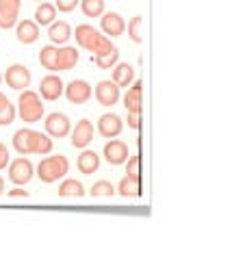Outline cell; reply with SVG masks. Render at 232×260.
Segmentation results:
<instances>
[{"instance_id": "1", "label": "cell", "mask_w": 232, "mask_h": 260, "mask_svg": "<svg viewBox=\"0 0 232 260\" xmlns=\"http://www.w3.org/2000/svg\"><path fill=\"white\" fill-rule=\"evenodd\" d=\"M13 148L18 154L26 156V154H37V156H46L52 152V139L39 130L33 128H20L13 135Z\"/></svg>"}, {"instance_id": "2", "label": "cell", "mask_w": 232, "mask_h": 260, "mask_svg": "<svg viewBox=\"0 0 232 260\" xmlns=\"http://www.w3.org/2000/svg\"><path fill=\"white\" fill-rule=\"evenodd\" d=\"M70 172V160L63 154H52V156H46L39 160L37 165V178L46 184H52L65 178V174Z\"/></svg>"}, {"instance_id": "3", "label": "cell", "mask_w": 232, "mask_h": 260, "mask_svg": "<svg viewBox=\"0 0 232 260\" xmlns=\"http://www.w3.org/2000/svg\"><path fill=\"white\" fill-rule=\"evenodd\" d=\"M44 104H42V98H39L37 91H30V89H24L20 91L18 98V115L24 124H37L42 121L44 117Z\"/></svg>"}, {"instance_id": "4", "label": "cell", "mask_w": 232, "mask_h": 260, "mask_svg": "<svg viewBox=\"0 0 232 260\" xmlns=\"http://www.w3.org/2000/svg\"><path fill=\"white\" fill-rule=\"evenodd\" d=\"M46 126V135L52 137V139H65L72 133V121L65 113H50L44 121Z\"/></svg>"}, {"instance_id": "5", "label": "cell", "mask_w": 232, "mask_h": 260, "mask_svg": "<svg viewBox=\"0 0 232 260\" xmlns=\"http://www.w3.org/2000/svg\"><path fill=\"white\" fill-rule=\"evenodd\" d=\"M30 70L26 68V65L22 63H13L7 68L3 80H7V85H9L11 89H15V91H24L28 85H30Z\"/></svg>"}, {"instance_id": "6", "label": "cell", "mask_w": 232, "mask_h": 260, "mask_svg": "<svg viewBox=\"0 0 232 260\" xmlns=\"http://www.w3.org/2000/svg\"><path fill=\"white\" fill-rule=\"evenodd\" d=\"M35 176V165L28 158H15L9 162V180L13 184H28Z\"/></svg>"}, {"instance_id": "7", "label": "cell", "mask_w": 232, "mask_h": 260, "mask_svg": "<svg viewBox=\"0 0 232 260\" xmlns=\"http://www.w3.org/2000/svg\"><path fill=\"white\" fill-rule=\"evenodd\" d=\"M63 93H65V98H68L72 104H85V102H89V100H91L93 89H91V85L87 83V80H83V78H74L72 83L65 85Z\"/></svg>"}, {"instance_id": "8", "label": "cell", "mask_w": 232, "mask_h": 260, "mask_svg": "<svg viewBox=\"0 0 232 260\" xmlns=\"http://www.w3.org/2000/svg\"><path fill=\"white\" fill-rule=\"evenodd\" d=\"M93 95L102 107H113V104L119 102V98H122V89H119L113 80H100L93 89Z\"/></svg>"}, {"instance_id": "9", "label": "cell", "mask_w": 232, "mask_h": 260, "mask_svg": "<svg viewBox=\"0 0 232 260\" xmlns=\"http://www.w3.org/2000/svg\"><path fill=\"white\" fill-rule=\"evenodd\" d=\"M22 0H0V28L9 30L20 22Z\"/></svg>"}, {"instance_id": "10", "label": "cell", "mask_w": 232, "mask_h": 260, "mask_svg": "<svg viewBox=\"0 0 232 260\" xmlns=\"http://www.w3.org/2000/svg\"><path fill=\"white\" fill-rule=\"evenodd\" d=\"M63 89H65V83L61 80V76H57L52 72V74H48L42 78V83H39V93H42L44 100L48 102H54L59 100V98L63 95Z\"/></svg>"}, {"instance_id": "11", "label": "cell", "mask_w": 232, "mask_h": 260, "mask_svg": "<svg viewBox=\"0 0 232 260\" xmlns=\"http://www.w3.org/2000/svg\"><path fill=\"white\" fill-rule=\"evenodd\" d=\"M100 28L109 39L111 37H119V35H124L126 32V22H124V18L119 13L107 11V13L100 15Z\"/></svg>"}, {"instance_id": "12", "label": "cell", "mask_w": 232, "mask_h": 260, "mask_svg": "<svg viewBox=\"0 0 232 260\" xmlns=\"http://www.w3.org/2000/svg\"><path fill=\"white\" fill-rule=\"evenodd\" d=\"M124 130V121L115 113H105L100 119H98V133L105 137V139H115V137L122 135Z\"/></svg>"}, {"instance_id": "13", "label": "cell", "mask_w": 232, "mask_h": 260, "mask_svg": "<svg viewBox=\"0 0 232 260\" xmlns=\"http://www.w3.org/2000/svg\"><path fill=\"white\" fill-rule=\"evenodd\" d=\"M72 145L74 148H78V150H85L87 145H89L91 141H93V124L89 119H81L78 124L72 128Z\"/></svg>"}, {"instance_id": "14", "label": "cell", "mask_w": 232, "mask_h": 260, "mask_svg": "<svg viewBox=\"0 0 232 260\" xmlns=\"http://www.w3.org/2000/svg\"><path fill=\"white\" fill-rule=\"evenodd\" d=\"M105 158L109 165H122L128 160V145L119 139H111L105 143Z\"/></svg>"}, {"instance_id": "15", "label": "cell", "mask_w": 232, "mask_h": 260, "mask_svg": "<svg viewBox=\"0 0 232 260\" xmlns=\"http://www.w3.org/2000/svg\"><path fill=\"white\" fill-rule=\"evenodd\" d=\"M72 37H76V44L81 46L83 50H89L91 52L93 44L98 42V37H100V30L93 28L91 24H78L76 30L72 32Z\"/></svg>"}, {"instance_id": "16", "label": "cell", "mask_w": 232, "mask_h": 260, "mask_svg": "<svg viewBox=\"0 0 232 260\" xmlns=\"http://www.w3.org/2000/svg\"><path fill=\"white\" fill-rule=\"evenodd\" d=\"M15 37H18V42L28 46V44H35L39 39V26L35 20H22L15 24Z\"/></svg>"}, {"instance_id": "17", "label": "cell", "mask_w": 232, "mask_h": 260, "mask_svg": "<svg viewBox=\"0 0 232 260\" xmlns=\"http://www.w3.org/2000/svg\"><path fill=\"white\" fill-rule=\"evenodd\" d=\"M141 80H132L130 87H126V93L122 98L126 113H141Z\"/></svg>"}, {"instance_id": "18", "label": "cell", "mask_w": 232, "mask_h": 260, "mask_svg": "<svg viewBox=\"0 0 232 260\" xmlns=\"http://www.w3.org/2000/svg\"><path fill=\"white\" fill-rule=\"evenodd\" d=\"M48 37L54 46H63L70 42L72 37V26L65 22V20H54L50 26H48Z\"/></svg>"}, {"instance_id": "19", "label": "cell", "mask_w": 232, "mask_h": 260, "mask_svg": "<svg viewBox=\"0 0 232 260\" xmlns=\"http://www.w3.org/2000/svg\"><path fill=\"white\" fill-rule=\"evenodd\" d=\"M76 167H78V172L81 174L91 176V174H95L100 169V156L93 150H83V154L76 160Z\"/></svg>"}, {"instance_id": "20", "label": "cell", "mask_w": 232, "mask_h": 260, "mask_svg": "<svg viewBox=\"0 0 232 260\" xmlns=\"http://www.w3.org/2000/svg\"><path fill=\"white\" fill-rule=\"evenodd\" d=\"M139 180H141V178L126 174L122 180H119L115 193H119L122 198H139V195H141V182Z\"/></svg>"}, {"instance_id": "21", "label": "cell", "mask_w": 232, "mask_h": 260, "mask_svg": "<svg viewBox=\"0 0 232 260\" xmlns=\"http://www.w3.org/2000/svg\"><path fill=\"white\" fill-rule=\"evenodd\" d=\"M113 83L122 89V87H130L132 80H135V68L130 63H115L113 68Z\"/></svg>"}, {"instance_id": "22", "label": "cell", "mask_w": 232, "mask_h": 260, "mask_svg": "<svg viewBox=\"0 0 232 260\" xmlns=\"http://www.w3.org/2000/svg\"><path fill=\"white\" fill-rule=\"evenodd\" d=\"M78 63V50L72 46H63L57 52V72H68Z\"/></svg>"}, {"instance_id": "23", "label": "cell", "mask_w": 232, "mask_h": 260, "mask_svg": "<svg viewBox=\"0 0 232 260\" xmlns=\"http://www.w3.org/2000/svg\"><path fill=\"white\" fill-rule=\"evenodd\" d=\"M57 20V7L52 3H39V7L35 9V22L37 26H50V24Z\"/></svg>"}, {"instance_id": "24", "label": "cell", "mask_w": 232, "mask_h": 260, "mask_svg": "<svg viewBox=\"0 0 232 260\" xmlns=\"http://www.w3.org/2000/svg\"><path fill=\"white\" fill-rule=\"evenodd\" d=\"M59 195L61 198H83L85 186L81 180H76V178H68V180H63L59 184Z\"/></svg>"}, {"instance_id": "25", "label": "cell", "mask_w": 232, "mask_h": 260, "mask_svg": "<svg viewBox=\"0 0 232 260\" xmlns=\"http://www.w3.org/2000/svg\"><path fill=\"white\" fill-rule=\"evenodd\" d=\"M57 52H59V46H54V44L44 46L39 50V63H42V68L57 72Z\"/></svg>"}, {"instance_id": "26", "label": "cell", "mask_w": 232, "mask_h": 260, "mask_svg": "<svg viewBox=\"0 0 232 260\" xmlns=\"http://www.w3.org/2000/svg\"><path fill=\"white\" fill-rule=\"evenodd\" d=\"M81 9L85 18H100L105 13V0H81Z\"/></svg>"}, {"instance_id": "27", "label": "cell", "mask_w": 232, "mask_h": 260, "mask_svg": "<svg viewBox=\"0 0 232 260\" xmlns=\"http://www.w3.org/2000/svg\"><path fill=\"white\" fill-rule=\"evenodd\" d=\"M91 61L98 65L100 70H113L115 63H119V50L113 48L109 54H102V56H91Z\"/></svg>"}, {"instance_id": "28", "label": "cell", "mask_w": 232, "mask_h": 260, "mask_svg": "<svg viewBox=\"0 0 232 260\" xmlns=\"http://www.w3.org/2000/svg\"><path fill=\"white\" fill-rule=\"evenodd\" d=\"M89 193H91V198H113L115 186L111 180H98V182H93Z\"/></svg>"}, {"instance_id": "29", "label": "cell", "mask_w": 232, "mask_h": 260, "mask_svg": "<svg viewBox=\"0 0 232 260\" xmlns=\"http://www.w3.org/2000/svg\"><path fill=\"white\" fill-rule=\"evenodd\" d=\"M141 24H143V18H141V15H135V18L126 24V28H128V37H130V42H135V44H141V42H143Z\"/></svg>"}, {"instance_id": "30", "label": "cell", "mask_w": 232, "mask_h": 260, "mask_svg": "<svg viewBox=\"0 0 232 260\" xmlns=\"http://www.w3.org/2000/svg\"><path fill=\"white\" fill-rule=\"evenodd\" d=\"M18 117V109H15V104L7 102L3 109H0V126H9L13 124V119Z\"/></svg>"}, {"instance_id": "31", "label": "cell", "mask_w": 232, "mask_h": 260, "mask_svg": "<svg viewBox=\"0 0 232 260\" xmlns=\"http://www.w3.org/2000/svg\"><path fill=\"white\" fill-rule=\"evenodd\" d=\"M126 174L141 178V158L139 156H130L126 160Z\"/></svg>"}, {"instance_id": "32", "label": "cell", "mask_w": 232, "mask_h": 260, "mask_svg": "<svg viewBox=\"0 0 232 260\" xmlns=\"http://www.w3.org/2000/svg\"><path fill=\"white\" fill-rule=\"evenodd\" d=\"M78 3H81V0H54V7H57V11H61V13H70L76 9Z\"/></svg>"}, {"instance_id": "33", "label": "cell", "mask_w": 232, "mask_h": 260, "mask_svg": "<svg viewBox=\"0 0 232 260\" xmlns=\"http://www.w3.org/2000/svg\"><path fill=\"white\" fill-rule=\"evenodd\" d=\"M9 158H11L9 148H7L5 143H0V172H3V169H7V165H9Z\"/></svg>"}, {"instance_id": "34", "label": "cell", "mask_w": 232, "mask_h": 260, "mask_svg": "<svg viewBox=\"0 0 232 260\" xmlns=\"http://www.w3.org/2000/svg\"><path fill=\"white\" fill-rule=\"evenodd\" d=\"M126 121H128V128H132V130H137L141 126L139 113H126Z\"/></svg>"}, {"instance_id": "35", "label": "cell", "mask_w": 232, "mask_h": 260, "mask_svg": "<svg viewBox=\"0 0 232 260\" xmlns=\"http://www.w3.org/2000/svg\"><path fill=\"white\" fill-rule=\"evenodd\" d=\"M7 195H9V198H13V200H18V198L26 200V198H28V191H24V189H13V191H7Z\"/></svg>"}, {"instance_id": "36", "label": "cell", "mask_w": 232, "mask_h": 260, "mask_svg": "<svg viewBox=\"0 0 232 260\" xmlns=\"http://www.w3.org/2000/svg\"><path fill=\"white\" fill-rule=\"evenodd\" d=\"M7 102H9V98H7V95H5L3 91H0V109H3V107H5V104H7Z\"/></svg>"}, {"instance_id": "37", "label": "cell", "mask_w": 232, "mask_h": 260, "mask_svg": "<svg viewBox=\"0 0 232 260\" xmlns=\"http://www.w3.org/2000/svg\"><path fill=\"white\" fill-rule=\"evenodd\" d=\"M3 193H5V178L0 176V195H3Z\"/></svg>"}, {"instance_id": "38", "label": "cell", "mask_w": 232, "mask_h": 260, "mask_svg": "<svg viewBox=\"0 0 232 260\" xmlns=\"http://www.w3.org/2000/svg\"><path fill=\"white\" fill-rule=\"evenodd\" d=\"M37 3H46V0H37Z\"/></svg>"}, {"instance_id": "39", "label": "cell", "mask_w": 232, "mask_h": 260, "mask_svg": "<svg viewBox=\"0 0 232 260\" xmlns=\"http://www.w3.org/2000/svg\"><path fill=\"white\" fill-rule=\"evenodd\" d=\"M0 83H3V74H0Z\"/></svg>"}]
</instances>
